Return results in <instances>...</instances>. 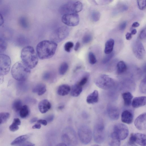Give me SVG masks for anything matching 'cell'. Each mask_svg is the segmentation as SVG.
I'll list each match as a JSON object with an SVG mask.
<instances>
[{"label":"cell","mask_w":146,"mask_h":146,"mask_svg":"<svg viewBox=\"0 0 146 146\" xmlns=\"http://www.w3.org/2000/svg\"><path fill=\"white\" fill-rule=\"evenodd\" d=\"M139 25L140 24L138 22H135L133 23L132 24V26L133 27H139Z\"/></svg>","instance_id":"11a10c76"},{"label":"cell","mask_w":146,"mask_h":146,"mask_svg":"<svg viewBox=\"0 0 146 146\" xmlns=\"http://www.w3.org/2000/svg\"><path fill=\"white\" fill-rule=\"evenodd\" d=\"M88 80V78L87 77L85 76L82 78L78 83L80 86H82L87 83Z\"/></svg>","instance_id":"b9f144b4"},{"label":"cell","mask_w":146,"mask_h":146,"mask_svg":"<svg viewBox=\"0 0 146 146\" xmlns=\"http://www.w3.org/2000/svg\"><path fill=\"white\" fill-rule=\"evenodd\" d=\"M71 89L70 87L68 85L62 84L58 87L57 90V93L60 96H65L69 94Z\"/></svg>","instance_id":"44dd1931"},{"label":"cell","mask_w":146,"mask_h":146,"mask_svg":"<svg viewBox=\"0 0 146 146\" xmlns=\"http://www.w3.org/2000/svg\"><path fill=\"white\" fill-rule=\"evenodd\" d=\"M92 39V35L89 34H85L83 37L82 42L84 44H87L90 42Z\"/></svg>","instance_id":"74e56055"},{"label":"cell","mask_w":146,"mask_h":146,"mask_svg":"<svg viewBox=\"0 0 146 146\" xmlns=\"http://www.w3.org/2000/svg\"><path fill=\"white\" fill-rule=\"evenodd\" d=\"M82 3L77 0H70L64 3L60 8V13L64 15L67 14L77 13L83 9Z\"/></svg>","instance_id":"277c9868"},{"label":"cell","mask_w":146,"mask_h":146,"mask_svg":"<svg viewBox=\"0 0 146 146\" xmlns=\"http://www.w3.org/2000/svg\"><path fill=\"white\" fill-rule=\"evenodd\" d=\"M46 90V85L43 83L37 84L33 88L32 92L36 93L39 96H41L44 94Z\"/></svg>","instance_id":"603a6c76"},{"label":"cell","mask_w":146,"mask_h":146,"mask_svg":"<svg viewBox=\"0 0 146 146\" xmlns=\"http://www.w3.org/2000/svg\"><path fill=\"white\" fill-rule=\"evenodd\" d=\"M29 137V135H24L20 136L14 140L11 143V145H17L23 143L27 140Z\"/></svg>","instance_id":"83f0119b"},{"label":"cell","mask_w":146,"mask_h":146,"mask_svg":"<svg viewBox=\"0 0 146 146\" xmlns=\"http://www.w3.org/2000/svg\"><path fill=\"white\" fill-rule=\"evenodd\" d=\"M9 117L10 114L9 113H0V125L7 122Z\"/></svg>","instance_id":"1f68e13d"},{"label":"cell","mask_w":146,"mask_h":146,"mask_svg":"<svg viewBox=\"0 0 146 146\" xmlns=\"http://www.w3.org/2000/svg\"><path fill=\"white\" fill-rule=\"evenodd\" d=\"M133 114L131 111L125 110L123 111L121 115L122 121L127 124H130L133 122Z\"/></svg>","instance_id":"2e32d148"},{"label":"cell","mask_w":146,"mask_h":146,"mask_svg":"<svg viewBox=\"0 0 146 146\" xmlns=\"http://www.w3.org/2000/svg\"><path fill=\"white\" fill-rule=\"evenodd\" d=\"M107 112L110 118L113 120H116L119 117V112L115 107L110 106L108 109Z\"/></svg>","instance_id":"d6986e66"},{"label":"cell","mask_w":146,"mask_h":146,"mask_svg":"<svg viewBox=\"0 0 146 146\" xmlns=\"http://www.w3.org/2000/svg\"><path fill=\"white\" fill-rule=\"evenodd\" d=\"M127 25V22L126 21H124L120 23L119 26V29L121 31L124 30L126 26Z\"/></svg>","instance_id":"f6af8a7d"},{"label":"cell","mask_w":146,"mask_h":146,"mask_svg":"<svg viewBox=\"0 0 146 146\" xmlns=\"http://www.w3.org/2000/svg\"><path fill=\"white\" fill-rule=\"evenodd\" d=\"M107 54L102 60V62L103 64H106L109 62L113 57L114 53L112 52Z\"/></svg>","instance_id":"60d3db41"},{"label":"cell","mask_w":146,"mask_h":146,"mask_svg":"<svg viewBox=\"0 0 146 146\" xmlns=\"http://www.w3.org/2000/svg\"><path fill=\"white\" fill-rule=\"evenodd\" d=\"M146 36V29L145 28L143 29L140 32L139 35L140 39H143L145 38Z\"/></svg>","instance_id":"ee69618b"},{"label":"cell","mask_w":146,"mask_h":146,"mask_svg":"<svg viewBox=\"0 0 146 146\" xmlns=\"http://www.w3.org/2000/svg\"><path fill=\"white\" fill-rule=\"evenodd\" d=\"M108 142L110 146H120V140L113 131L110 134Z\"/></svg>","instance_id":"7402d4cb"},{"label":"cell","mask_w":146,"mask_h":146,"mask_svg":"<svg viewBox=\"0 0 146 146\" xmlns=\"http://www.w3.org/2000/svg\"><path fill=\"white\" fill-rule=\"evenodd\" d=\"M23 63L30 69L34 68L38 62V57L34 48L31 46L24 47L21 52Z\"/></svg>","instance_id":"7a4b0ae2"},{"label":"cell","mask_w":146,"mask_h":146,"mask_svg":"<svg viewBox=\"0 0 146 146\" xmlns=\"http://www.w3.org/2000/svg\"><path fill=\"white\" fill-rule=\"evenodd\" d=\"M37 123L42 124L44 126H46L47 124V122L45 119H40L38 120L37 121Z\"/></svg>","instance_id":"7dc6e473"},{"label":"cell","mask_w":146,"mask_h":146,"mask_svg":"<svg viewBox=\"0 0 146 146\" xmlns=\"http://www.w3.org/2000/svg\"><path fill=\"white\" fill-rule=\"evenodd\" d=\"M23 106L21 100L17 99L13 101L12 104V108L14 111L18 112L19 111Z\"/></svg>","instance_id":"4dcf8cb0"},{"label":"cell","mask_w":146,"mask_h":146,"mask_svg":"<svg viewBox=\"0 0 146 146\" xmlns=\"http://www.w3.org/2000/svg\"><path fill=\"white\" fill-rule=\"evenodd\" d=\"M17 146H35V145L29 141H24L17 145Z\"/></svg>","instance_id":"7bdbcfd3"},{"label":"cell","mask_w":146,"mask_h":146,"mask_svg":"<svg viewBox=\"0 0 146 146\" xmlns=\"http://www.w3.org/2000/svg\"><path fill=\"white\" fill-rule=\"evenodd\" d=\"M30 72V69L22 61L15 63L12 66L11 71L13 78L19 82L25 81Z\"/></svg>","instance_id":"3957f363"},{"label":"cell","mask_w":146,"mask_h":146,"mask_svg":"<svg viewBox=\"0 0 146 146\" xmlns=\"http://www.w3.org/2000/svg\"><path fill=\"white\" fill-rule=\"evenodd\" d=\"M57 46L56 43L52 40H45L40 42L36 48L38 57L42 60L52 57L55 53Z\"/></svg>","instance_id":"6da1fadb"},{"label":"cell","mask_w":146,"mask_h":146,"mask_svg":"<svg viewBox=\"0 0 146 146\" xmlns=\"http://www.w3.org/2000/svg\"><path fill=\"white\" fill-rule=\"evenodd\" d=\"M69 28L66 26L59 27L55 30L51 34V40L56 43L60 42L65 39L68 35Z\"/></svg>","instance_id":"ba28073f"},{"label":"cell","mask_w":146,"mask_h":146,"mask_svg":"<svg viewBox=\"0 0 146 146\" xmlns=\"http://www.w3.org/2000/svg\"><path fill=\"white\" fill-rule=\"evenodd\" d=\"M129 141L134 144L136 143L142 146H145V135L139 133H132L131 134Z\"/></svg>","instance_id":"5bb4252c"},{"label":"cell","mask_w":146,"mask_h":146,"mask_svg":"<svg viewBox=\"0 0 146 146\" xmlns=\"http://www.w3.org/2000/svg\"><path fill=\"white\" fill-rule=\"evenodd\" d=\"M7 43L3 38L0 37V54H2L6 50Z\"/></svg>","instance_id":"d6a6232c"},{"label":"cell","mask_w":146,"mask_h":146,"mask_svg":"<svg viewBox=\"0 0 146 146\" xmlns=\"http://www.w3.org/2000/svg\"><path fill=\"white\" fill-rule=\"evenodd\" d=\"M4 22V20L3 16L0 13V26L2 25Z\"/></svg>","instance_id":"f5cc1de1"},{"label":"cell","mask_w":146,"mask_h":146,"mask_svg":"<svg viewBox=\"0 0 146 146\" xmlns=\"http://www.w3.org/2000/svg\"><path fill=\"white\" fill-rule=\"evenodd\" d=\"M89 61L90 63L91 64H95L97 62V60L94 54L92 52L89 53L88 55Z\"/></svg>","instance_id":"8d00e7d4"},{"label":"cell","mask_w":146,"mask_h":146,"mask_svg":"<svg viewBox=\"0 0 146 146\" xmlns=\"http://www.w3.org/2000/svg\"><path fill=\"white\" fill-rule=\"evenodd\" d=\"M123 146H138L135 144L131 143L129 141L125 143Z\"/></svg>","instance_id":"816d5d0a"},{"label":"cell","mask_w":146,"mask_h":146,"mask_svg":"<svg viewBox=\"0 0 146 146\" xmlns=\"http://www.w3.org/2000/svg\"><path fill=\"white\" fill-rule=\"evenodd\" d=\"M55 146H67L63 143H60L57 144Z\"/></svg>","instance_id":"94428289"},{"label":"cell","mask_w":146,"mask_h":146,"mask_svg":"<svg viewBox=\"0 0 146 146\" xmlns=\"http://www.w3.org/2000/svg\"><path fill=\"white\" fill-rule=\"evenodd\" d=\"M117 72L121 74L127 70V66L125 63L123 61L119 62L117 65Z\"/></svg>","instance_id":"f546056e"},{"label":"cell","mask_w":146,"mask_h":146,"mask_svg":"<svg viewBox=\"0 0 146 146\" xmlns=\"http://www.w3.org/2000/svg\"><path fill=\"white\" fill-rule=\"evenodd\" d=\"M11 64V59L8 56L0 54V73L3 76L7 74L10 70Z\"/></svg>","instance_id":"30bf717a"},{"label":"cell","mask_w":146,"mask_h":146,"mask_svg":"<svg viewBox=\"0 0 146 146\" xmlns=\"http://www.w3.org/2000/svg\"><path fill=\"white\" fill-rule=\"evenodd\" d=\"M132 49L135 57L138 59L142 60L145 56V50L142 42L137 40L134 41L132 46Z\"/></svg>","instance_id":"4fadbf2b"},{"label":"cell","mask_w":146,"mask_h":146,"mask_svg":"<svg viewBox=\"0 0 146 146\" xmlns=\"http://www.w3.org/2000/svg\"><path fill=\"white\" fill-rule=\"evenodd\" d=\"M78 135L81 143L85 145L89 143L92 138V133L90 128L87 125L80 126L78 130Z\"/></svg>","instance_id":"9c48e42d"},{"label":"cell","mask_w":146,"mask_h":146,"mask_svg":"<svg viewBox=\"0 0 146 146\" xmlns=\"http://www.w3.org/2000/svg\"><path fill=\"white\" fill-rule=\"evenodd\" d=\"M146 103V96H142L136 97L133 99L132 102V105L133 108H137L145 105Z\"/></svg>","instance_id":"e0dca14e"},{"label":"cell","mask_w":146,"mask_h":146,"mask_svg":"<svg viewBox=\"0 0 146 146\" xmlns=\"http://www.w3.org/2000/svg\"><path fill=\"white\" fill-rule=\"evenodd\" d=\"M38 120V118L36 117H34L32 118L30 121V122L31 123H33L36 121Z\"/></svg>","instance_id":"6f0895ef"},{"label":"cell","mask_w":146,"mask_h":146,"mask_svg":"<svg viewBox=\"0 0 146 146\" xmlns=\"http://www.w3.org/2000/svg\"><path fill=\"white\" fill-rule=\"evenodd\" d=\"M51 107L50 102L46 99L41 100L39 103L38 108L40 111L42 113L46 112Z\"/></svg>","instance_id":"ac0fdd59"},{"label":"cell","mask_w":146,"mask_h":146,"mask_svg":"<svg viewBox=\"0 0 146 146\" xmlns=\"http://www.w3.org/2000/svg\"><path fill=\"white\" fill-rule=\"evenodd\" d=\"M3 75L0 73V85L2 84L4 82Z\"/></svg>","instance_id":"9f6ffc18"},{"label":"cell","mask_w":146,"mask_h":146,"mask_svg":"<svg viewBox=\"0 0 146 146\" xmlns=\"http://www.w3.org/2000/svg\"><path fill=\"white\" fill-rule=\"evenodd\" d=\"M93 137L94 141L97 143H101L104 141L105 126L102 120H99L95 124L94 128Z\"/></svg>","instance_id":"52a82bcc"},{"label":"cell","mask_w":146,"mask_h":146,"mask_svg":"<svg viewBox=\"0 0 146 146\" xmlns=\"http://www.w3.org/2000/svg\"><path fill=\"white\" fill-rule=\"evenodd\" d=\"M146 114L144 113L137 117L134 121L135 127L139 130H144L146 129Z\"/></svg>","instance_id":"9a60e30c"},{"label":"cell","mask_w":146,"mask_h":146,"mask_svg":"<svg viewBox=\"0 0 146 146\" xmlns=\"http://www.w3.org/2000/svg\"><path fill=\"white\" fill-rule=\"evenodd\" d=\"M41 127V124L37 123L32 126V128L33 129H40Z\"/></svg>","instance_id":"681fc988"},{"label":"cell","mask_w":146,"mask_h":146,"mask_svg":"<svg viewBox=\"0 0 146 146\" xmlns=\"http://www.w3.org/2000/svg\"><path fill=\"white\" fill-rule=\"evenodd\" d=\"M94 82L99 88L107 90L113 87L115 85L114 80L106 74H102L95 80Z\"/></svg>","instance_id":"8992f818"},{"label":"cell","mask_w":146,"mask_h":146,"mask_svg":"<svg viewBox=\"0 0 146 146\" xmlns=\"http://www.w3.org/2000/svg\"><path fill=\"white\" fill-rule=\"evenodd\" d=\"M29 114V107L26 105L23 106L19 111V115L22 118L27 117Z\"/></svg>","instance_id":"4316f807"},{"label":"cell","mask_w":146,"mask_h":146,"mask_svg":"<svg viewBox=\"0 0 146 146\" xmlns=\"http://www.w3.org/2000/svg\"><path fill=\"white\" fill-rule=\"evenodd\" d=\"M140 92L143 94H145L146 92V78H143L141 81L139 87Z\"/></svg>","instance_id":"e575fe53"},{"label":"cell","mask_w":146,"mask_h":146,"mask_svg":"<svg viewBox=\"0 0 146 146\" xmlns=\"http://www.w3.org/2000/svg\"><path fill=\"white\" fill-rule=\"evenodd\" d=\"M54 117V116L53 115H50L47 116L45 118L47 122L50 123L52 121Z\"/></svg>","instance_id":"bcb514c9"},{"label":"cell","mask_w":146,"mask_h":146,"mask_svg":"<svg viewBox=\"0 0 146 146\" xmlns=\"http://www.w3.org/2000/svg\"><path fill=\"white\" fill-rule=\"evenodd\" d=\"M61 139L63 143L68 146H76L78 143L76 132L70 127H67L64 129L62 133Z\"/></svg>","instance_id":"5b68a950"},{"label":"cell","mask_w":146,"mask_h":146,"mask_svg":"<svg viewBox=\"0 0 146 146\" xmlns=\"http://www.w3.org/2000/svg\"><path fill=\"white\" fill-rule=\"evenodd\" d=\"M68 68V65L66 62L62 63L60 65L59 69V72L61 75H64L67 72Z\"/></svg>","instance_id":"836d02e7"},{"label":"cell","mask_w":146,"mask_h":146,"mask_svg":"<svg viewBox=\"0 0 146 146\" xmlns=\"http://www.w3.org/2000/svg\"><path fill=\"white\" fill-rule=\"evenodd\" d=\"M99 99L98 92L97 90L93 91L87 96L86 102L89 104H93L97 102Z\"/></svg>","instance_id":"ffe728a7"},{"label":"cell","mask_w":146,"mask_h":146,"mask_svg":"<svg viewBox=\"0 0 146 146\" xmlns=\"http://www.w3.org/2000/svg\"><path fill=\"white\" fill-rule=\"evenodd\" d=\"M82 91V86L77 83L72 86L71 89L70 94L73 97H78Z\"/></svg>","instance_id":"cb8c5ba5"},{"label":"cell","mask_w":146,"mask_h":146,"mask_svg":"<svg viewBox=\"0 0 146 146\" xmlns=\"http://www.w3.org/2000/svg\"><path fill=\"white\" fill-rule=\"evenodd\" d=\"M114 44V41L112 39H110L106 41L104 49V52L106 54H108L112 52Z\"/></svg>","instance_id":"d4e9b609"},{"label":"cell","mask_w":146,"mask_h":146,"mask_svg":"<svg viewBox=\"0 0 146 146\" xmlns=\"http://www.w3.org/2000/svg\"><path fill=\"white\" fill-rule=\"evenodd\" d=\"M128 9L127 6L125 5H123L120 8V10L121 11H126Z\"/></svg>","instance_id":"db71d44e"},{"label":"cell","mask_w":146,"mask_h":146,"mask_svg":"<svg viewBox=\"0 0 146 146\" xmlns=\"http://www.w3.org/2000/svg\"><path fill=\"white\" fill-rule=\"evenodd\" d=\"M61 20L64 24L67 26L74 27L78 24L80 18L77 13L67 14L63 15Z\"/></svg>","instance_id":"7c38bea8"},{"label":"cell","mask_w":146,"mask_h":146,"mask_svg":"<svg viewBox=\"0 0 146 146\" xmlns=\"http://www.w3.org/2000/svg\"><path fill=\"white\" fill-rule=\"evenodd\" d=\"M100 12L97 11H94L91 13V18L94 21H98L100 19Z\"/></svg>","instance_id":"d590c367"},{"label":"cell","mask_w":146,"mask_h":146,"mask_svg":"<svg viewBox=\"0 0 146 146\" xmlns=\"http://www.w3.org/2000/svg\"><path fill=\"white\" fill-rule=\"evenodd\" d=\"M74 43L71 41L66 42L64 44V48L65 50L67 52H70L71 49L74 46Z\"/></svg>","instance_id":"f35d334b"},{"label":"cell","mask_w":146,"mask_h":146,"mask_svg":"<svg viewBox=\"0 0 146 146\" xmlns=\"http://www.w3.org/2000/svg\"><path fill=\"white\" fill-rule=\"evenodd\" d=\"M92 146H99L98 145L95 144V145H93Z\"/></svg>","instance_id":"be15d7a7"},{"label":"cell","mask_w":146,"mask_h":146,"mask_svg":"<svg viewBox=\"0 0 146 146\" xmlns=\"http://www.w3.org/2000/svg\"><path fill=\"white\" fill-rule=\"evenodd\" d=\"M113 132L120 140L125 139L129 133L127 127L122 123H117L113 127Z\"/></svg>","instance_id":"8fae6325"},{"label":"cell","mask_w":146,"mask_h":146,"mask_svg":"<svg viewBox=\"0 0 146 146\" xmlns=\"http://www.w3.org/2000/svg\"><path fill=\"white\" fill-rule=\"evenodd\" d=\"M21 124V121L19 118H14L12 123L9 127V130L13 132L17 131L19 129V126Z\"/></svg>","instance_id":"f1b7e54d"},{"label":"cell","mask_w":146,"mask_h":146,"mask_svg":"<svg viewBox=\"0 0 146 146\" xmlns=\"http://www.w3.org/2000/svg\"><path fill=\"white\" fill-rule=\"evenodd\" d=\"M125 37L127 40H130L132 37V35L131 33H127L125 35Z\"/></svg>","instance_id":"c3c4849f"},{"label":"cell","mask_w":146,"mask_h":146,"mask_svg":"<svg viewBox=\"0 0 146 146\" xmlns=\"http://www.w3.org/2000/svg\"><path fill=\"white\" fill-rule=\"evenodd\" d=\"M122 98L123 100L124 105L126 106H129L131 102L133 96L129 92H125L122 94Z\"/></svg>","instance_id":"484cf974"},{"label":"cell","mask_w":146,"mask_h":146,"mask_svg":"<svg viewBox=\"0 0 146 146\" xmlns=\"http://www.w3.org/2000/svg\"><path fill=\"white\" fill-rule=\"evenodd\" d=\"M50 76V74L48 73H46L44 74V78L45 79H48Z\"/></svg>","instance_id":"680465c9"},{"label":"cell","mask_w":146,"mask_h":146,"mask_svg":"<svg viewBox=\"0 0 146 146\" xmlns=\"http://www.w3.org/2000/svg\"><path fill=\"white\" fill-rule=\"evenodd\" d=\"M64 108V106H59L58 107V108L60 110H61L62 109H63Z\"/></svg>","instance_id":"6125c7cd"},{"label":"cell","mask_w":146,"mask_h":146,"mask_svg":"<svg viewBox=\"0 0 146 146\" xmlns=\"http://www.w3.org/2000/svg\"><path fill=\"white\" fill-rule=\"evenodd\" d=\"M137 32V31L135 29L132 30L131 32V34L132 35H135Z\"/></svg>","instance_id":"91938a15"},{"label":"cell","mask_w":146,"mask_h":146,"mask_svg":"<svg viewBox=\"0 0 146 146\" xmlns=\"http://www.w3.org/2000/svg\"><path fill=\"white\" fill-rule=\"evenodd\" d=\"M138 6L139 9L141 10H143L146 9V0H138L137 1Z\"/></svg>","instance_id":"ab89813d"},{"label":"cell","mask_w":146,"mask_h":146,"mask_svg":"<svg viewBox=\"0 0 146 146\" xmlns=\"http://www.w3.org/2000/svg\"><path fill=\"white\" fill-rule=\"evenodd\" d=\"M80 46V43L79 42H76L74 48V50L76 51H78L79 49Z\"/></svg>","instance_id":"f907efd6"}]
</instances>
